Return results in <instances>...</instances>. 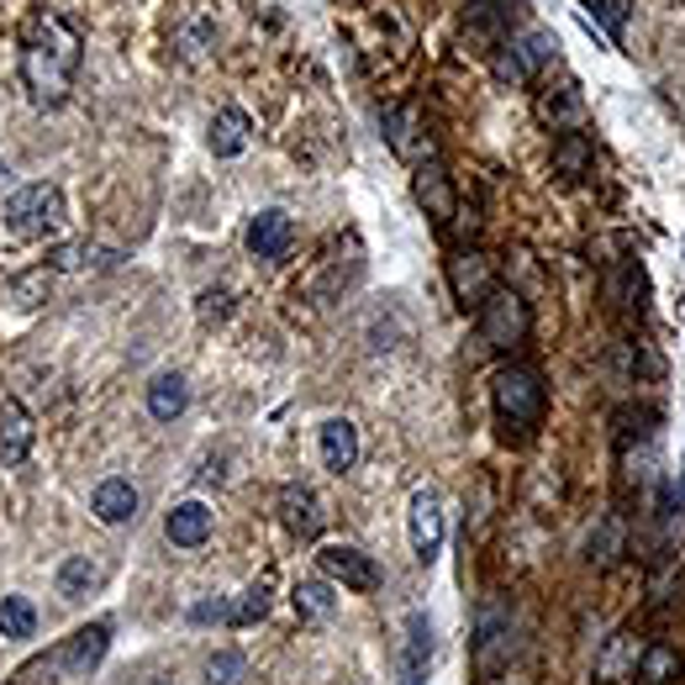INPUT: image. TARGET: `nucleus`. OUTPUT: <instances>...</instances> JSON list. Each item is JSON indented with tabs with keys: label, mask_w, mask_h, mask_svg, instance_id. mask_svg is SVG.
Segmentation results:
<instances>
[{
	"label": "nucleus",
	"mask_w": 685,
	"mask_h": 685,
	"mask_svg": "<svg viewBox=\"0 0 685 685\" xmlns=\"http://www.w3.org/2000/svg\"><path fill=\"white\" fill-rule=\"evenodd\" d=\"M106 644H111V627L96 623V627H80L75 638H63L53 654H42L32 665L17 675V685H75L85 681L90 669L106 659Z\"/></svg>",
	"instance_id": "1"
},
{
	"label": "nucleus",
	"mask_w": 685,
	"mask_h": 685,
	"mask_svg": "<svg viewBox=\"0 0 685 685\" xmlns=\"http://www.w3.org/2000/svg\"><path fill=\"white\" fill-rule=\"evenodd\" d=\"M517 623H512V612L502 602H485L480 617H475V638H469V669H475V681L490 685L502 681L512 659H517Z\"/></svg>",
	"instance_id": "2"
},
{
	"label": "nucleus",
	"mask_w": 685,
	"mask_h": 685,
	"mask_svg": "<svg viewBox=\"0 0 685 685\" xmlns=\"http://www.w3.org/2000/svg\"><path fill=\"white\" fill-rule=\"evenodd\" d=\"M490 401H496V417L506 427H538L544 423V406H548V390H544V375L533 364H506L496 369L490 380Z\"/></svg>",
	"instance_id": "3"
},
{
	"label": "nucleus",
	"mask_w": 685,
	"mask_h": 685,
	"mask_svg": "<svg viewBox=\"0 0 685 685\" xmlns=\"http://www.w3.org/2000/svg\"><path fill=\"white\" fill-rule=\"evenodd\" d=\"M63 222V190L59 185H21L6 201V232L11 238H42L48 227Z\"/></svg>",
	"instance_id": "4"
},
{
	"label": "nucleus",
	"mask_w": 685,
	"mask_h": 685,
	"mask_svg": "<svg viewBox=\"0 0 685 685\" xmlns=\"http://www.w3.org/2000/svg\"><path fill=\"white\" fill-rule=\"evenodd\" d=\"M527 327H533V317H527V301L517 296V290L496 285V290L480 301V338L490 343V348H512V343H523Z\"/></svg>",
	"instance_id": "5"
},
{
	"label": "nucleus",
	"mask_w": 685,
	"mask_h": 685,
	"mask_svg": "<svg viewBox=\"0 0 685 685\" xmlns=\"http://www.w3.org/2000/svg\"><path fill=\"white\" fill-rule=\"evenodd\" d=\"M317 569H322L327 580L348 585V590H380V565L354 544H327L317 554Z\"/></svg>",
	"instance_id": "6"
},
{
	"label": "nucleus",
	"mask_w": 685,
	"mask_h": 685,
	"mask_svg": "<svg viewBox=\"0 0 685 685\" xmlns=\"http://www.w3.org/2000/svg\"><path fill=\"white\" fill-rule=\"evenodd\" d=\"M427 665H433V623H427V612H411L401 633V654H396V681L423 685Z\"/></svg>",
	"instance_id": "7"
},
{
	"label": "nucleus",
	"mask_w": 685,
	"mask_h": 685,
	"mask_svg": "<svg viewBox=\"0 0 685 685\" xmlns=\"http://www.w3.org/2000/svg\"><path fill=\"white\" fill-rule=\"evenodd\" d=\"M448 285H454V296H459L464 311H469V306L480 311V301L496 290L490 259H485V254H469V248H464V254H454V259H448Z\"/></svg>",
	"instance_id": "8"
},
{
	"label": "nucleus",
	"mask_w": 685,
	"mask_h": 685,
	"mask_svg": "<svg viewBox=\"0 0 685 685\" xmlns=\"http://www.w3.org/2000/svg\"><path fill=\"white\" fill-rule=\"evenodd\" d=\"M411 548H417L423 565H433L438 548H444V506H438L433 490H417V496H411Z\"/></svg>",
	"instance_id": "9"
},
{
	"label": "nucleus",
	"mask_w": 685,
	"mask_h": 685,
	"mask_svg": "<svg viewBox=\"0 0 685 685\" xmlns=\"http://www.w3.org/2000/svg\"><path fill=\"white\" fill-rule=\"evenodd\" d=\"M290 242H296V222H290L285 211H259V217L248 222V254H254V259H285Z\"/></svg>",
	"instance_id": "10"
},
{
	"label": "nucleus",
	"mask_w": 685,
	"mask_h": 685,
	"mask_svg": "<svg viewBox=\"0 0 685 685\" xmlns=\"http://www.w3.org/2000/svg\"><path fill=\"white\" fill-rule=\"evenodd\" d=\"M417 201L427 206V217L438 227H448L459 217V196H454V185H448V175L438 163H423V169H417Z\"/></svg>",
	"instance_id": "11"
},
{
	"label": "nucleus",
	"mask_w": 685,
	"mask_h": 685,
	"mask_svg": "<svg viewBox=\"0 0 685 685\" xmlns=\"http://www.w3.org/2000/svg\"><path fill=\"white\" fill-rule=\"evenodd\" d=\"M32 454V417L21 411V401H0V464L17 469Z\"/></svg>",
	"instance_id": "12"
},
{
	"label": "nucleus",
	"mask_w": 685,
	"mask_h": 685,
	"mask_svg": "<svg viewBox=\"0 0 685 685\" xmlns=\"http://www.w3.org/2000/svg\"><path fill=\"white\" fill-rule=\"evenodd\" d=\"M280 512H285V527H290L296 538H317V533H322V523H327L322 502H317L306 485H285V490H280Z\"/></svg>",
	"instance_id": "13"
},
{
	"label": "nucleus",
	"mask_w": 685,
	"mask_h": 685,
	"mask_svg": "<svg viewBox=\"0 0 685 685\" xmlns=\"http://www.w3.org/2000/svg\"><path fill=\"white\" fill-rule=\"evenodd\" d=\"M638 654H644V644H638L633 633H612V638H606V648L596 654V681H602V685L633 681V669H638Z\"/></svg>",
	"instance_id": "14"
},
{
	"label": "nucleus",
	"mask_w": 685,
	"mask_h": 685,
	"mask_svg": "<svg viewBox=\"0 0 685 685\" xmlns=\"http://www.w3.org/2000/svg\"><path fill=\"white\" fill-rule=\"evenodd\" d=\"M163 533H169V544L175 548H201L206 538H211V506L206 502H185L169 512V523H163Z\"/></svg>",
	"instance_id": "15"
},
{
	"label": "nucleus",
	"mask_w": 685,
	"mask_h": 685,
	"mask_svg": "<svg viewBox=\"0 0 685 685\" xmlns=\"http://www.w3.org/2000/svg\"><path fill=\"white\" fill-rule=\"evenodd\" d=\"M90 512H96L106 527L132 523V517H138V490H132V480H101L96 496H90Z\"/></svg>",
	"instance_id": "16"
},
{
	"label": "nucleus",
	"mask_w": 685,
	"mask_h": 685,
	"mask_svg": "<svg viewBox=\"0 0 685 685\" xmlns=\"http://www.w3.org/2000/svg\"><path fill=\"white\" fill-rule=\"evenodd\" d=\"M322 464L332 469V475H343V469L359 464V427L348 423V417L322 423Z\"/></svg>",
	"instance_id": "17"
},
{
	"label": "nucleus",
	"mask_w": 685,
	"mask_h": 685,
	"mask_svg": "<svg viewBox=\"0 0 685 685\" xmlns=\"http://www.w3.org/2000/svg\"><path fill=\"white\" fill-rule=\"evenodd\" d=\"M417 132H423V127H417V111H411V106L385 111V138H390V148H396L401 159H411V163H423L427 153H433V142L417 138Z\"/></svg>",
	"instance_id": "18"
},
{
	"label": "nucleus",
	"mask_w": 685,
	"mask_h": 685,
	"mask_svg": "<svg viewBox=\"0 0 685 685\" xmlns=\"http://www.w3.org/2000/svg\"><path fill=\"white\" fill-rule=\"evenodd\" d=\"M681 669H685V659L669 644H644V654H638V669H633V681H644V685H675V681H681Z\"/></svg>",
	"instance_id": "19"
},
{
	"label": "nucleus",
	"mask_w": 685,
	"mask_h": 685,
	"mask_svg": "<svg viewBox=\"0 0 685 685\" xmlns=\"http://www.w3.org/2000/svg\"><path fill=\"white\" fill-rule=\"evenodd\" d=\"M185 406H190V385H185V375H159V380L148 385V411H153L159 423H175Z\"/></svg>",
	"instance_id": "20"
},
{
	"label": "nucleus",
	"mask_w": 685,
	"mask_h": 685,
	"mask_svg": "<svg viewBox=\"0 0 685 685\" xmlns=\"http://www.w3.org/2000/svg\"><path fill=\"white\" fill-rule=\"evenodd\" d=\"M242 142H248V117H242L238 106H222L217 121H211V153L232 159V153H242Z\"/></svg>",
	"instance_id": "21"
},
{
	"label": "nucleus",
	"mask_w": 685,
	"mask_h": 685,
	"mask_svg": "<svg viewBox=\"0 0 685 685\" xmlns=\"http://www.w3.org/2000/svg\"><path fill=\"white\" fill-rule=\"evenodd\" d=\"M38 633V606L27 596H6L0 602V638H32Z\"/></svg>",
	"instance_id": "22"
},
{
	"label": "nucleus",
	"mask_w": 685,
	"mask_h": 685,
	"mask_svg": "<svg viewBox=\"0 0 685 685\" xmlns=\"http://www.w3.org/2000/svg\"><path fill=\"white\" fill-rule=\"evenodd\" d=\"M96 580H101V565H96L90 554H75V559H63L59 565V590L69 596V602H80Z\"/></svg>",
	"instance_id": "23"
},
{
	"label": "nucleus",
	"mask_w": 685,
	"mask_h": 685,
	"mask_svg": "<svg viewBox=\"0 0 685 685\" xmlns=\"http://www.w3.org/2000/svg\"><path fill=\"white\" fill-rule=\"evenodd\" d=\"M242 681H248V659L238 648H217L206 659V685H242Z\"/></svg>",
	"instance_id": "24"
},
{
	"label": "nucleus",
	"mask_w": 685,
	"mask_h": 685,
	"mask_svg": "<svg viewBox=\"0 0 685 685\" xmlns=\"http://www.w3.org/2000/svg\"><path fill=\"white\" fill-rule=\"evenodd\" d=\"M554 163L565 169L569 180H580L585 169H590V148H585V138H580V132H565V138L554 142Z\"/></svg>",
	"instance_id": "25"
},
{
	"label": "nucleus",
	"mask_w": 685,
	"mask_h": 685,
	"mask_svg": "<svg viewBox=\"0 0 685 685\" xmlns=\"http://www.w3.org/2000/svg\"><path fill=\"white\" fill-rule=\"evenodd\" d=\"M296 612H301V617H311V623H327V617H332V590H327L322 580L296 585Z\"/></svg>",
	"instance_id": "26"
},
{
	"label": "nucleus",
	"mask_w": 685,
	"mask_h": 685,
	"mask_svg": "<svg viewBox=\"0 0 685 685\" xmlns=\"http://www.w3.org/2000/svg\"><path fill=\"white\" fill-rule=\"evenodd\" d=\"M264 612H269V585H248V590H242L238 596V606H232V617H227V623L232 627H254V623H264Z\"/></svg>",
	"instance_id": "27"
},
{
	"label": "nucleus",
	"mask_w": 685,
	"mask_h": 685,
	"mask_svg": "<svg viewBox=\"0 0 685 685\" xmlns=\"http://www.w3.org/2000/svg\"><path fill=\"white\" fill-rule=\"evenodd\" d=\"M48 285H53V275H48V269H32V275H21V280L6 285V301L38 306V301H48Z\"/></svg>",
	"instance_id": "28"
},
{
	"label": "nucleus",
	"mask_w": 685,
	"mask_h": 685,
	"mask_svg": "<svg viewBox=\"0 0 685 685\" xmlns=\"http://www.w3.org/2000/svg\"><path fill=\"white\" fill-rule=\"evenodd\" d=\"M469 32L502 38V6H496V0H475V6H469Z\"/></svg>",
	"instance_id": "29"
},
{
	"label": "nucleus",
	"mask_w": 685,
	"mask_h": 685,
	"mask_svg": "<svg viewBox=\"0 0 685 685\" xmlns=\"http://www.w3.org/2000/svg\"><path fill=\"white\" fill-rule=\"evenodd\" d=\"M85 259H90V242H63V248H53V269H80Z\"/></svg>",
	"instance_id": "30"
},
{
	"label": "nucleus",
	"mask_w": 685,
	"mask_h": 685,
	"mask_svg": "<svg viewBox=\"0 0 685 685\" xmlns=\"http://www.w3.org/2000/svg\"><path fill=\"white\" fill-rule=\"evenodd\" d=\"M190 617H196V623H227V617H232V606L227 602H201Z\"/></svg>",
	"instance_id": "31"
},
{
	"label": "nucleus",
	"mask_w": 685,
	"mask_h": 685,
	"mask_svg": "<svg viewBox=\"0 0 685 685\" xmlns=\"http://www.w3.org/2000/svg\"><path fill=\"white\" fill-rule=\"evenodd\" d=\"M602 17H606V27H612V38L623 32V17H627V0H602Z\"/></svg>",
	"instance_id": "32"
},
{
	"label": "nucleus",
	"mask_w": 685,
	"mask_h": 685,
	"mask_svg": "<svg viewBox=\"0 0 685 685\" xmlns=\"http://www.w3.org/2000/svg\"><path fill=\"white\" fill-rule=\"evenodd\" d=\"M201 317H206V322H211V317H222V311H227V296H222V290H206V296H201Z\"/></svg>",
	"instance_id": "33"
}]
</instances>
